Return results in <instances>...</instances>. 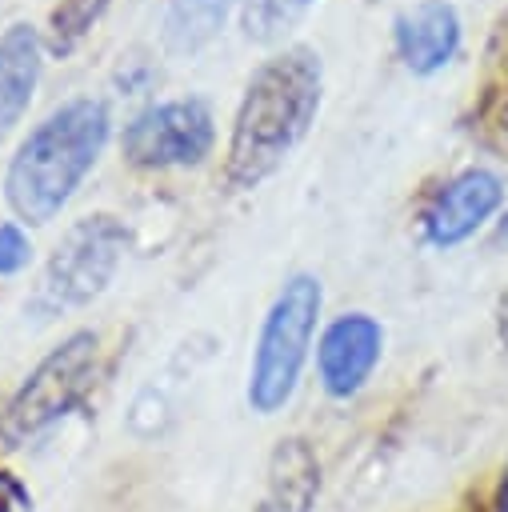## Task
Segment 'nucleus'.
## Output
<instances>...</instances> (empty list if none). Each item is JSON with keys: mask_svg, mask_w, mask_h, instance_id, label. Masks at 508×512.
<instances>
[{"mask_svg": "<svg viewBox=\"0 0 508 512\" xmlns=\"http://www.w3.org/2000/svg\"><path fill=\"white\" fill-rule=\"evenodd\" d=\"M124 248H128V232L116 216L100 212V216L76 220L52 248L48 264L40 268V280L24 300V312L36 324H48L56 316H68L92 304L116 276Z\"/></svg>", "mask_w": 508, "mask_h": 512, "instance_id": "obj_3", "label": "nucleus"}, {"mask_svg": "<svg viewBox=\"0 0 508 512\" xmlns=\"http://www.w3.org/2000/svg\"><path fill=\"white\" fill-rule=\"evenodd\" d=\"M392 40L412 76H432L448 68L460 48V12L448 0H416L396 16Z\"/></svg>", "mask_w": 508, "mask_h": 512, "instance_id": "obj_9", "label": "nucleus"}, {"mask_svg": "<svg viewBox=\"0 0 508 512\" xmlns=\"http://www.w3.org/2000/svg\"><path fill=\"white\" fill-rule=\"evenodd\" d=\"M44 44L32 24H8L0 32V140L24 120L32 92L40 84Z\"/></svg>", "mask_w": 508, "mask_h": 512, "instance_id": "obj_10", "label": "nucleus"}, {"mask_svg": "<svg viewBox=\"0 0 508 512\" xmlns=\"http://www.w3.org/2000/svg\"><path fill=\"white\" fill-rule=\"evenodd\" d=\"M236 0H168L164 8V44L176 56H192L200 48H208L228 16H232Z\"/></svg>", "mask_w": 508, "mask_h": 512, "instance_id": "obj_12", "label": "nucleus"}, {"mask_svg": "<svg viewBox=\"0 0 508 512\" xmlns=\"http://www.w3.org/2000/svg\"><path fill=\"white\" fill-rule=\"evenodd\" d=\"M0 512H32V496L12 472H0Z\"/></svg>", "mask_w": 508, "mask_h": 512, "instance_id": "obj_16", "label": "nucleus"}, {"mask_svg": "<svg viewBox=\"0 0 508 512\" xmlns=\"http://www.w3.org/2000/svg\"><path fill=\"white\" fill-rule=\"evenodd\" d=\"M380 348H384V332L368 312H348L340 320H332L320 336L316 348V368H320V384L328 396H356L364 388V380L372 376V368L380 364Z\"/></svg>", "mask_w": 508, "mask_h": 512, "instance_id": "obj_8", "label": "nucleus"}, {"mask_svg": "<svg viewBox=\"0 0 508 512\" xmlns=\"http://www.w3.org/2000/svg\"><path fill=\"white\" fill-rule=\"evenodd\" d=\"M496 240H508V212H504L500 224H496Z\"/></svg>", "mask_w": 508, "mask_h": 512, "instance_id": "obj_18", "label": "nucleus"}, {"mask_svg": "<svg viewBox=\"0 0 508 512\" xmlns=\"http://www.w3.org/2000/svg\"><path fill=\"white\" fill-rule=\"evenodd\" d=\"M504 204V184L488 168H464L452 176L424 212V240L436 248L464 244L496 208Z\"/></svg>", "mask_w": 508, "mask_h": 512, "instance_id": "obj_7", "label": "nucleus"}, {"mask_svg": "<svg viewBox=\"0 0 508 512\" xmlns=\"http://www.w3.org/2000/svg\"><path fill=\"white\" fill-rule=\"evenodd\" d=\"M108 132H112V116L108 104L96 96H76L56 112H48L8 160L4 172L8 208L24 224H48L72 200L84 176L96 168Z\"/></svg>", "mask_w": 508, "mask_h": 512, "instance_id": "obj_2", "label": "nucleus"}, {"mask_svg": "<svg viewBox=\"0 0 508 512\" xmlns=\"http://www.w3.org/2000/svg\"><path fill=\"white\" fill-rule=\"evenodd\" d=\"M28 256H32V244H28V236H24V228L20 224H0V276H8V272H20L24 264H28Z\"/></svg>", "mask_w": 508, "mask_h": 512, "instance_id": "obj_15", "label": "nucleus"}, {"mask_svg": "<svg viewBox=\"0 0 508 512\" xmlns=\"http://www.w3.org/2000/svg\"><path fill=\"white\" fill-rule=\"evenodd\" d=\"M316 4H320V0H252V4H248V16H244L248 36L260 40V44H272V40H280L292 24H300Z\"/></svg>", "mask_w": 508, "mask_h": 512, "instance_id": "obj_13", "label": "nucleus"}, {"mask_svg": "<svg viewBox=\"0 0 508 512\" xmlns=\"http://www.w3.org/2000/svg\"><path fill=\"white\" fill-rule=\"evenodd\" d=\"M100 8H104V0H64L56 8V16H52V28H56L52 48L56 52H72V44L92 28V20L100 16Z\"/></svg>", "mask_w": 508, "mask_h": 512, "instance_id": "obj_14", "label": "nucleus"}, {"mask_svg": "<svg viewBox=\"0 0 508 512\" xmlns=\"http://www.w3.org/2000/svg\"><path fill=\"white\" fill-rule=\"evenodd\" d=\"M216 144V120L208 100L200 96H180V100H160L136 112L124 124L120 152L136 168H192L200 164Z\"/></svg>", "mask_w": 508, "mask_h": 512, "instance_id": "obj_6", "label": "nucleus"}, {"mask_svg": "<svg viewBox=\"0 0 508 512\" xmlns=\"http://www.w3.org/2000/svg\"><path fill=\"white\" fill-rule=\"evenodd\" d=\"M496 332H500V344L508 348V292L500 300V312H496Z\"/></svg>", "mask_w": 508, "mask_h": 512, "instance_id": "obj_17", "label": "nucleus"}, {"mask_svg": "<svg viewBox=\"0 0 508 512\" xmlns=\"http://www.w3.org/2000/svg\"><path fill=\"white\" fill-rule=\"evenodd\" d=\"M500 132H504V144H508V100H504V112H500Z\"/></svg>", "mask_w": 508, "mask_h": 512, "instance_id": "obj_20", "label": "nucleus"}, {"mask_svg": "<svg viewBox=\"0 0 508 512\" xmlns=\"http://www.w3.org/2000/svg\"><path fill=\"white\" fill-rule=\"evenodd\" d=\"M324 92V64L308 44H292L268 56L236 108L232 140H228V180L240 188H256L268 180L292 148L308 136Z\"/></svg>", "mask_w": 508, "mask_h": 512, "instance_id": "obj_1", "label": "nucleus"}, {"mask_svg": "<svg viewBox=\"0 0 508 512\" xmlns=\"http://www.w3.org/2000/svg\"><path fill=\"white\" fill-rule=\"evenodd\" d=\"M320 280L308 272H296L272 300V308L264 312L256 348H252V368H248V404L260 416H272L288 404V396L296 392L308 344L316 336V320H320Z\"/></svg>", "mask_w": 508, "mask_h": 512, "instance_id": "obj_4", "label": "nucleus"}, {"mask_svg": "<svg viewBox=\"0 0 508 512\" xmlns=\"http://www.w3.org/2000/svg\"><path fill=\"white\" fill-rule=\"evenodd\" d=\"M96 376V332H72L60 340L12 392L0 416V444L20 448L24 440L40 436L64 412H72Z\"/></svg>", "mask_w": 508, "mask_h": 512, "instance_id": "obj_5", "label": "nucleus"}, {"mask_svg": "<svg viewBox=\"0 0 508 512\" xmlns=\"http://www.w3.org/2000/svg\"><path fill=\"white\" fill-rule=\"evenodd\" d=\"M500 512H508V472H504V484H500Z\"/></svg>", "mask_w": 508, "mask_h": 512, "instance_id": "obj_19", "label": "nucleus"}, {"mask_svg": "<svg viewBox=\"0 0 508 512\" xmlns=\"http://www.w3.org/2000/svg\"><path fill=\"white\" fill-rule=\"evenodd\" d=\"M320 492V464L304 440H280L268 460V488L256 512H312Z\"/></svg>", "mask_w": 508, "mask_h": 512, "instance_id": "obj_11", "label": "nucleus"}]
</instances>
